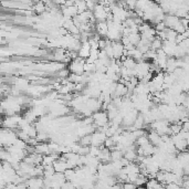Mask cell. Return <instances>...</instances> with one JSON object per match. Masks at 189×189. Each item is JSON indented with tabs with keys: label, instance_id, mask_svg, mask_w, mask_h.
Masks as SVG:
<instances>
[{
	"label": "cell",
	"instance_id": "cell-11",
	"mask_svg": "<svg viewBox=\"0 0 189 189\" xmlns=\"http://www.w3.org/2000/svg\"><path fill=\"white\" fill-rule=\"evenodd\" d=\"M53 169L55 173H59V174H64V171L66 169H69V166L66 164V159L61 157V158H58L53 164Z\"/></svg>",
	"mask_w": 189,
	"mask_h": 189
},
{
	"label": "cell",
	"instance_id": "cell-17",
	"mask_svg": "<svg viewBox=\"0 0 189 189\" xmlns=\"http://www.w3.org/2000/svg\"><path fill=\"white\" fill-rule=\"evenodd\" d=\"M74 7L76 8L77 13H82V12L87 11V3L85 1H74Z\"/></svg>",
	"mask_w": 189,
	"mask_h": 189
},
{
	"label": "cell",
	"instance_id": "cell-18",
	"mask_svg": "<svg viewBox=\"0 0 189 189\" xmlns=\"http://www.w3.org/2000/svg\"><path fill=\"white\" fill-rule=\"evenodd\" d=\"M158 186H160V184H159L155 178H150V179L147 180L146 185H145V188L146 189H156Z\"/></svg>",
	"mask_w": 189,
	"mask_h": 189
},
{
	"label": "cell",
	"instance_id": "cell-3",
	"mask_svg": "<svg viewBox=\"0 0 189 189\" xmlns=\"http://www.w3.org/2000/svg\"><path fill=\"white\" fill-rule=\"evenodd\" d=\"M150 125V129L152 131L156 132L158 135L164 136V135H168L169 136V123L165 119H159V121H155L153 122Z\"/></svg>",
	"mask_w": 189,
	"mask_h": 189
},
{
	"label": "cell",
	"instance_id": "cell-9",
	"mask_svg": "<svg viewBox=\"0 0 189 189\" xmlns=\"http://www.w3.org/2000/svg\"><path fill=\"white\" fill-rule=\"evenodd\" d=\"M27 189H43L45 181L41 177H30L27 178L24 181Z\"/></svg>",
	"mask_w": 189,
	"mask_h": 189
},
{
	"label": "cell",
	"instance_id": "cell-7",
	"mask_svg": "<svg viewBox=\"0 0 189 189\" xmlns=\"http://www.w3.org/2000/svg\"><path fill=\"white\" fill-rule=\"evenodd\" d=\"M111 47H112L113 60L121 61V59L123 58V56H125V48L122 45L121 41L112 42V43H111Z\"/></svg>",
	"mask_w": 189,
	"mask_h": 189
},
{
	"label": "cell",
	"instance_id": "cell-2",
	"mask_svg": "<svg viewBox=\"0 0 189 189\" xmlns=\"http://www.w3.org/2000/svg\"><path fill=\"white\" fill-rule=\"evenodd\" d=\"M94 20H96L97 22H103V21H108V19L112 18L111 16L110 9L105 8L104 6H102L101 3H96L95 8L92 11Z\"/></svg>",
	"mask_w": 189,
	"mask_h": 189
},
{
	"label": "cell",
	"instance_id": "cell-13",
	"mask_svg": "<svg viewBox=\"0 0 189 189\" xmlns=\"http://www.w3.org/2000/svg\"><path fill=\"white\" fill-rule=\"evenodd\" d=\"M13 87L19 92L27 91V89L29 87V81L26 79H16L13 82Z\"/></svg>",
	"mask_w": 189,
	"mask_h": 189
},
{
	"label": "cell",
	"instance_id": "cell-16",
	"mask_svg": "<svg viewBox=\"0 0 189 189\" xmlns=\"http://www.w3.org/2000/svg\"><path fill=\"white\" fill-rule=\"evenodd\" d=\"M161 45H163V41H161L158 37H156L152 42H150V50L156 52L161 49Z\"/></svg>",
	"mask_w": 189,
	"mask_h": 189
},
{
	"label": "cell",
	"instance_id": "cell-19",
	"mask_svg": "<svg viewBox=\"0 0 189 189\" xmlns=\"http://www.w3.org/2000/svg\"><path fill=\"white\" fill-rule=\"evenodd\" d=\"M34 10L38 13H45V10H47V6L43 3H38L37 5L34 6Z\"/></svg>",
	"mask_w": 189,
	"mask_h": 189
},
{
	"label": "cell",
	"instance_id": "cell-20",
	"mask_svg": "<svg viewBox=\"0 0 189 189\" xmlns=\"http://www.w3.org/2000/svg\"><path fill=\"white\" fill-rule=\"evenodd\" d=\"M56 75H58L59 77H61V79L66 80V77H69L70 72H69V70H66V69H62V70H60L56 73Z\"/></svg>",
	"mask_w": 189,
	"mask_h": 189
},
{
	"label": "cell",
	"instance_id": "cell-6",
	"mask_svg": "<svg viewBox=\"0 0 189 189\" xmlns=\"http://www.w3.org/2000/svg\"><path fill=\"white\" fill-rule=\"evenodd\" d=\"M84 63L85 60H82L80 58H76L71 61L70 66H69V72L72 74L76 75H83L84 74Z\"/></svg>",
	"mask_w": 189,
	"mask_h": 189
},
{
	"label": "cell",
	"instance_id": "cell-23",
	"mask_svg": "<svg viewBox=\"0 0 189 189\" xmlns=\"http://www.w3.org/2000/svg\"><path fill=\"white\" fill-rule=\"evenodd\" d=\"M3 116L0 114V129H1V126H3Z\"/></svg>",
	"mask_w": 189,
	"mask_h": 189
},
{
	"label": "cell",
	"instance_id": "cell-4",
	"mask_svg": "<svg viewBox=\"0 0 189 189\" xmlns=\"http://www.w3.org/2000/svg\"><path fill=\"white\" fill-rule=\"evenodd\" d=\"M22 115H12V116H5L3 121V129L13 131L16 129H19V123H20Z\"/></svg>",
	"mask_w": 189,
	"mask_h": 189
},
{
	"label": "cell",
	"instance_id": "cell-12",
	"mask_svg": "<svg viewBox=\"0 0 189 189\" xmlns=\"http://www.w3.org/2000/svg\"><path fill=\"white\" fill-rule=\"evenodd\" d=\"M146 136H147V139H148V142H150V144L153 145V146L158 147L159 145H160V143H161V136L158 135L156 132L150 131Z\"/></svg>",
	"mask_w": 189,
	"mask_h": 189
},
{
	"label": "cell",
	"instance_id": "cell-10",
	"mask_svg": "<svg viewBox=\"0 0 189 189\" xmlns=\"http://www.w3.org/2000/svg\"><path fill=\"white\" fill-rule=\"evenodd\" d=\"M90 53H91V47L89 45V41L81 42L80 49L77 51V58L82 59V60H87L89 58Z\"/></svg>",
	"mask_w": 189,
	"mask_h": 189
},
{
	"label": "cell",
	"instance_id": "cell-5",
	"mask_svg": "<svg viewBox=\"0 0 189 189\" xmlns=\"http://www.w3.org/2000/svg\"><path fill=\"white\" fill-rule=\"evenodd\" d=\"M92 122L93 124H95L96 127L101 129V127H104L105 125H108V114H106V111H97V112L93 113L92 115Z\"/></svg>",
	"mask_w": 189,
	"mask_h": 189
},
{
	"label": "cell",
	"instance_id": "cell-14",
	"mask_svg": "<svg viewBox=\"0 0 189 189\" xmlns=\"http://www.w3.org/2000/svg\"><path fill=\"white\" fill-rule=\"evenodd\" d=\"M95 30L100 37H105V35L108 34V24H106V21H103V22H96Z\"/></svg>",
	"mask_w": 189,
	"mask_h": 189
},
{
	"label": "cell",
	"instance_id": "cell-8",
	"mask_svg": "<svg viewBox=\"0 0 189 189\" xmlns=\"http://www.w3.org/2000/svg\"><path fill=\"white\" fill-rule=\"evenodd\" d=\"M91 146L95 147H101L102 145H104V142L106 140V135L101 131H94L91 134Z\"/></svg>",
	"mask_w": 189,
	"mask_h": 189
},
{
	"label": "cell",
	"instance_id": "cell-21",
	"mask_svg": "<svg viewBox=\"0 0 189 189\" xmlns=\"http://www.w3.org/2000/svg\"><path fill=\"white\" fill-rule=\"evenodd\" d=\"M61 189H76V188H75V186L71 181H66L61 186Z\"/></svg>",
	"mask_w": 189,
	"mask_h": 189
},
{
	"label": "cell",
	"instance_id": "cell-1",
	"mask_svg": "<svg viewBox=\"0 0 189 189\" xmlns=\"http://www.w3.org/2000/svg\"><path fill=\"white\" fill-rule=\"evenodd\" d=\"M18 139L17 133L6 129H0V147H10Z\"/></svg>",
	"mask_w": 189,
	"mask_h": 189
},
{
	"label": "cell",
	"instance_id": "cell-22",
	"mask_svg": "<svg viewBox=\"0 0 189 189\" xmlns=\"http://www.w3.org/2000/svg\"><path fill=\"white\" fill-rule=\"evenodd\" d=\"M123 189H136V186L132 182H124Z\"/></svg>",
	"mask_w": 189,
	"mask_h": 189
},
{
	"label": "cell",
	"instance_id": "cell-15",
	"mask_svg": "<svg viewBox=\"0 0 189 189\" xmlns=\"http://www.w3.org/2000/svg\"><path fill=\"white\" fill-rule=\"evenodd\" d=\"M111 161H118L123 158V152L122 150H118L116 148H113L111 150V155H110Z\"/></svg>",
	"mask_w": 189,
	"mask_h": 189
}]
</instances>
